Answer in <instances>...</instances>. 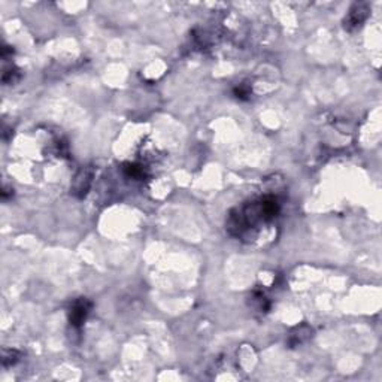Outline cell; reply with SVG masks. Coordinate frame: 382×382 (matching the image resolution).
Listing matches in <instances>:
<instances>
[{
	"label": "cell",
	"mask_w": 382,
	"mask_h": 382,
	"mask_svg": "<svg viewBox=\"0 0 382 382\" xmlns=\"http://www.w3.org/2000/svg\"><path fill=\"white\" fill-rule=\"evenodd\" d=\"M91 308H93V303L88 298H77L72 303L70 309H69V321H70V324L73 327H77V329L83 327V324L85 323V320H87Z\"/></svg>",
	"instance_id": "1"
},
{
	"label": "cell",
	"mask_w": 382,
	"mask_h": 382,
	"mask_svg": "<svg viewBox=\"0 0 382 382\" xmlns=\"http://www.w3.org/2000/svg\"><path fill=\"white\" fill-rule=\"evenodd\" d=\"M367 14H369V6H367L366 3H355V5L349 9L346 18H345V21H343L345 29L354 30V29L360 27V26L364 23V20L367 18Z\"/></svg>",
	"instance_id": "2"
},
{
	"label": "cell",
	"mask_w": 382,
	"mask_h": 382,
	"mask_svg": "<svg viewBox=\"0 0 382 382\" xmlns=\"http://www.w3.org/2000/svg\"><path fill=\"white\" fill-rule=\"evenodd\" d=\"M91 181H93V169L84 168V169L80 170L78 175L73 179L72 194L77 196V197H80V199H83L85 194L88 193V190H90Z\"/></svg>",
	"instance_id": "3"
},
{
	"label": "cell",
	"mask_w": 382,
	"mask_h": 382,
	"mask_svg": "<svg viewBox=\"0 0 382 382\" xmlns=\"http://www.w3.org/2000/svg\"><path fill=\"white\" fill-rule=\"evenodd\" d=\"M311 336H312V329L308 324H301L300 327H296L294 332L290 335L288 343H290V346H297L300 343L306 342Z\"/></svg>",
	"instance_id": "4"
},
{
	"label": "cell",
	"mask_w": 382,
	"mask_h": 382,
	"mask_svg": "<svg viewBox=\"0 0 382 382\" xmlns=\"http://www.w3.org/2000/svg\"><path fill=\"white\" fill-rule=\"evenodd\" d=\"M123 169L128 178H133V179H143V176H145V169L136 163H127V165H124Z\"/></svg>",
	"instance_id": "5"
},
{
	"label": "cell",
	"mask_w": 382,
	"mask_h": 382,
	"mask_svg": "<svg viewBox=\"0 0 382 382\" xmlns=\"http://www.w3.org/2000/svg\"><path fill=\"white\" fill-rule=\"evenodd\" d=\"M18 357H20V352L15 351V349H6L3 352V366H11V364H15L18 361Z\"/></svg>",
	"instance_id": "6"
},
{
	"label": "cell",
	"mask_w": 382,
	"mask_h": 382,
	"mask_svg": "<svg viewBox=\"0 0 382 382\" xmlns=\"http://www.w3.org/2000/svg\"><path fill=\"white\" fill-rule=\"evenodd\" d=\"M20 78V72H18V69H15V67H11V69H6L5 72H3V84H12V83H15L17 80Z\"/></svg>",
	"instance_id": "7"
},
{
	"label": "cell",
	"mask_w": 382,
	"mask_h": 382,
	"mask_svg": "<svg viewBox=\"0 0 382 382\" xmlns=\"http://www.w3.org/2000/svg\"><path fill=\"white\" fill-rule=\"evenodd\" d=\"M235 96H236L238 99H241V100H248L250 96H251V90H250L248 85L241 84L239 87L235 88Z\"/></svg>",
	"instance_id": "8"
}]
</instances>
